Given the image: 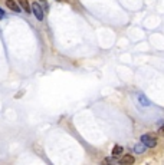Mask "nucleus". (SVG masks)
<instances>
[{"instance_id":"obj_11","label":"nucleus","mask_w":164,"mask_h":165,"mask_svg":"<svg viewBox=\"0 0 164 165\" xmlns=\"http://www.w3.org/2000/svg\"><path fill=\"white\" fill-rule=\"evenodd\" d=\"M40 2H42V5L45 6V7H48V5H46V0H40Z\"/></svg>"},{"instance_id":"obj_1","label":"nucleus","mask_w":164,"mask_h":165,"mask_svg":"<svg viewBox=\"0 0 164 165\" xmlns=\"http://www.w3.org/2000/svg\"><path fill=\"white\" fill-rule=\"evenodd\" d=\"M141 142H143L147 148H155V146H157V138H155L154 135H151V134H144V135L141 137Z\"/></svg>"},{"instance_id":"obj_9","label":"nucleus","mask_w":164,"mask_h":165,"mask_svg":"<svg viewBox=\"0 0 164 165\" xmlns=\"http://www.w3.org/2000/svg\"><path fill=\"white\" fill-rule=\"evenodd\" d=\"M6 14H5V12H3V9H0V19H3Z\"/></svg>"},{"instance_id":"obj_10","label":"nucleus","mask_w":164,"mask_h":165,"mask_svg":"<svg viewBox=\"0 0 164 165\" xmlns=\"http://www.w3.org/2000/svg\"><path fill=\"white\" fill-rule=\"evenodd\" d=\"M160 134H161V135H163V137H164V127H161V128H160Z\"/></svg>"},{"instance_id":"obj_8","label":"nucleus","mask_w":164,"mask_h":165,"mask_svg":"<svg viewBox=\"0 0 164 165\" xmlns=\"http://www.w3.org/2000/svg\"><path fill=\"white\" fill-rule=\"evenodd\" d=\"M138 101H140V104L143 105V106H150V105H151V102L145 98L144 95H140V96H138Z\"/></svg>"},{"instance_id":"obj_2","label":"nucleus","mask_w":164,"mask_h":165,"mask_svg":"<svg viewBox=\"0 0 164 165\" xmlns=\"http://www.w3.org/2000/svg\"><path fill=\"white\" fill-rule=\"evenodd\" d=\"M30 9H32L33 14L36 16V19L42 22L43 17H45V14H43V9L40 7V5H39L38 2H35V3H32V7H30Z\"/></svg>"},{"instance_id":"obj_6","label":"nucleus","mask_w":164,"mask_h":165,"mask_svg":"<svg viewBox=\"0 0 164 165\" xmlns=\"http://www.w3.org/2000/svg\"><path fill=\"white\" fill-rule=\"evenodd\" d=\"M145 148H147V146H145L143 142H140V144H137V145L134 146V151H135L137 154H143V152L145 151Z\"/></svg>"},{"instance_id":"obj_7","label":"nucleus","mask_w":164,"mask_h":165,"mask_svg":"<svg viewBox=\"0 0 164 165\" xmlns=\"http://www.w3.org/2000/svg\"><path fill=\"white\" fill-rule=\"evenodd\" d=\"M122 151H124V149H122V146L121 145H115L113 148V155L114 156H120L122 154Z\"/></svg>"},{"instance_id":"obj_3","label":"nucleus","mask_w":164,"mask_h":165,"mask_svg":"<svg viewBox=\"0 0 164 165\" xmlns=\"http://www.w3.org/2000/svg\"><path fill=\"white\" fill-rule=\"evenodd\" d=\"M120 162L124 165H132L134 162H135V158L132 155H130V154H125V155H122V158L120 160Z\"/></svg>"},{"instance_id":"obj_4","label":"nucleus","mask_w":164,"mask_h":165,"mask_svg":"<svg viewBox=\"0 0 164 165\" xmlns=\"http://www.w3.org/2000/svg\"><path fill=\"white\" fill-rule=\"evenodd\" d=\"M6 6H7L12 12H16V13H19V12H20L19 5H17L16 2H13V0H6Z\"/></svg>"},{"instance_id":"obj_5","label":"nucleus","mask_w":164,"mask_h":165,"mask_svg":"<svg viewBox=\"0 0 164 165\" xmlns=\"http://www.w3.org/2000/svg\"><path fill=\"white\" fill-rule=\"evenodd\" d=\"M17 5H19L20 9H23L26 13H30L32 9H30V5H29L28 0H17Z\"/></svg>"}]
</instances>
